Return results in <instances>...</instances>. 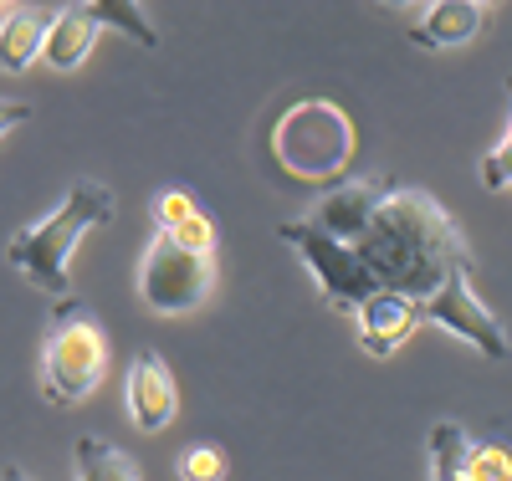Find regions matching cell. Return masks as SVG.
Returning a JSON list of instances; mask_svg holds the SVG:
<instances>
[{"instance_id": "6da1fadb", "label": "cell", "mask_w": 512, "mask_h": 481, "mask_svg": "<svg viewBox=\"0 0 512 481\" xmlns=\"http://www.w3.org/2000/svg\"><path fill=\"white\" fill-rule=\"evenodd\" d=\"M354 251L379 282V292H400L420 302V313L425 302H436L451 287V277L472 272V251H466L451 210L415 185H395L384 195L374 226Z\"/></svg>"}, {"instance_id": "7a4b0ae2", "label": "cell", "mask_w": 512, "mask_h": 481, "mask_svg": "<svg viewBox=\"0 0 512 481\" xmlns=\"http://www.w3.org/2000/svg\"><path fill=\"white\" fill-rule=\"evenodd\" d=\"M113 215V190L98 185V180H77L41 221L21 226L11 241H6V261L36 287L57 302L72 297V256L82 246L93 226H103Z\"/></svg>"}, {"instance_id": "3957f363", "label": "cell", "mask_w": 512, "mask_h": 481, "mask_svg": "<svg viewBox=\"0 0 512 481\" xmlns=\"http://www.w3.org/2000/svg\"><path fill=\"white\" fill-rule=\"evenodd\" d=\"M108 374V328L93 318L88 302H57L47 338H41V400L47 405H82L93 400V389H103Z\"/></svg>"}, {"instance_id": "277c9868", "label": "cell", "mask_w": 512, "mask_h": 481, "mask_svg": "<svg viewBox=\"0 0 512 481\" xmlns=\"http://www.w3.org/2000/svg\"><path fill=\"white\" fill-rule=\"evenodd\" d=\"M272 154L292 180L308 185H333L354 159V123L349 113L328 98H303L292 103L277 128H272Z\"/></svg>"}, {"instance_id": "5b68a950", "label": "cell", "mask_w": 512, "mask_h": 481, "mask_svg": "<svg viewBox=\"0 0 512 481\" xmlns=\"http://www.w3.org/2000/svg\"><path fill=\"white\" fill-rule=\"evenodd\" d=\"M134 287H139V302L159 318L195 313L210 302V292H216V256H200V251H185L175 241L154 236L139 256Z\"/></svg>"}, {"instance_id": "8992f818", "label": "cell", "mask_w": 512, "mask_h": 481, "mask_svg": "<svg viewBox=\"0 0 512 481\" xmlns=\"http://www.w3.org/2000/svg\"><path fill=\"white\" fill-rule=\"evenodd\" d=\"M282 241L308 261V272L318 277V292H323L328 308H354V313H359L369 297H379V282L369 277V267L359 261L354 246H338V241L318 236V231L303 226V221L282 226Z\"/></svg>"}, {"instance_id": "52a82bcc", "label": "cell", "mask_w": 512, "mask_h": 481, "mask_svg": "<svg viewBox=\"0 0 512 481\" xmlns=\"http://www.w3.org/2000/svg\"><path fill=\"white\" fill-rule=\"evenodd\" d=\"M425 323H436V328H446V333L466 338V343L482 348V354H487V359H497V364L512 354L507 328L492 318V308L472 292V272L451 277V287H446L436 302H425Z\"/></svg>"}, {"instance_id": "ba28073f", "label": "cell", "mask_w": 512, "mask_h": 481, "mask_svg": "<svg viewBox=\"0 0 512 481\" xmlns=\"http://www.w3.org/2000/svg\"><path fill=\"white\" fill-rule=\"evenodd\" d=\"M395 185L390 180H354V185H333L318 195V205L303 215V226H313L318 236L338 241V246H359L364 231L374 226V215Z\"/></svg>"}, {"instance_id": "9c48e42d", "label": "cell", "mask_w": 512, "mask_h": 481, "mask_svg": "<svg viewBox=\"0 0 512 481\" xmlns=\"http://www.w3.org/2000/svg\"><path fill=\"white\" fill-rule=\"evenodd\" d=\"M123 405H128V420L139 430H164L169 420L180 415V384H175V369H169L154 348H139L128 359V374H123Z\"/></svg>"}, {"instance_id": "30bf717a", "label": "cell", "mask_w": 512, "mask_h": 481, "mask_svg": "<svg viewBox=\"0 0 512 481\" xmlns=\"http://www.w3.org/2000/svg\"><path fill=\"white\" fill-rule=\"evenodd\" d=\"M487 16H492V6H477V0H436V6L415 11L405 36L425 52H446V47H466L487 26Z\"/></svg>"}, {"instance_id": "8fae6325", "label": "cell", "mask_w": 512, "mask_h": 481, "mask_svg": "<svg viewBox=\"0 0 512 481\" xmlns=\"http://www.w3.org/2000/svg\"><path fill=\"white\" fill-rule=\"evenodd\" d=\"M149 215H154V236L175 241L185 251H200V256H216V221H210L205 205H195V195L159 190L154 205H149Z\"/></svg>"}, {"instance_id": "7c38bea8", "label": "cell", "mask_w": 512, "mask_h": 481, "mask_svg": "<svg viewBox=\"0 0 512 481\" xmlns=\"http://www.w3.org/2000/svg\"><path fill=\"white\" fill-rule=\"evenodd\" d=\"M420 323H425L420 302H410V297H400V292H379V297H369L364 308H359V343L369 348L374 359H384V354H395V348H400Z\"/></svg>"}, {"instance_id": "4fadbf2b", "label": "cell", "mask_w": 512, "mask_h": 481, "mask_svg": "<svg viewBox=\"0 0 512 481\" xmlns=\"http://www.w3.org/2000/svg\"><path fill=\"white\" fill-rule=\"evenodd\" d=\"M98 36H103L98 6H62L57 21H52V31H47V47H41V62L57 67V72H77L82 62L93 57Z\"/></svg>"}, {"instance_id": "5bb4252c", "label": "cell", "mask_w": 512, "mask_h": 481, "mask_svg": "<svg viewBox=\"0 0 512 481\" xmlns=\"http://www.w3.org/2000/svg\"><path fill=\"white\" fill-rule=\"evenodd\" d=\"M52 21L57 11H41V6H11L0 16V72H26L31 62H41Z\"/></svg>"}, {"instance_id": "9a60e30c", "label": "cell", "mask_w": 512, "mask_h": 481, "mask_svg": "<svg viewBox=\"0 0 512 481\" xmlns=\"http://www.w3.org/2000/svg\"><path fill=\"white\" fill-rule=\"evenodd\" d=\"M77 481H144L139 461L123 446L103 441V435H82L77 441Z\"/></svg>"}, {"instance_id": "2e32d148", "label": "cell", "mask_w": 512, "mask_h": 481, "mask_svg": "<svg viewBox=\"0 0 512 481\" xmlns=\"http://www.w3.org/2000/svg\"><path fill=\"white\" fill-rule=\"evenodd\" d=\"M466 451H472V435L456 420H436L431 425V481H461Z\"/></svg>"}, {"instance_id": "e0dca14e", "label": "cell", "mask_w": 512, "mask_h": 481, "mask_svg": "<svg viewBox=\"0 0 512 481\" xmlns=\"http://www.w3.org/2000/svg\"><path fill=\"white\" fill-rule=\"evenodd\" d=\"M461 481H512V451L502 441H472Z\"/></svg>"}, {"instance_id": "ac0fdd59", "label": "cell", "mask_w": 512, "mask_h": 481, "mask_svg": "<svg viewBox=\"0 0 512 481\" xmlns=\"http://www.w3.org/2000/svg\"><path fill=\"white\" fill-rule=\"evenodd\" d=\"M93 6H98L103 26H113V31H123V36H134L139 47H159V31L144 21V6H134V0H93Z\"/></svg>"}, {"instance_id": "d6986e66", "label": "cell", "mask_w": 512, "mask_h": 481, "mask_svg": "<svg viewBox=\"0 0 512 481\" xmlns=\"http://www.w3.org/2000/svg\"><path fill=\"white\" fill-rule=\"evenodd\" d=\"M175 471H180V481H226L231 466H226L221 446H190V451H180Z\"/></svg>"}, {"instance_id": "ffe728a7", "label": "cell", "mask_w": 512, "mask_h": 481, "mask_svg": "<svg viewBox=\"0 0 512 481\" xmlns=\"http://www.w3.org/2000/svg\"><path fill=\"white\" fill-rule=\"evenodd\" d=\"M482 185L487 190H512V123H507V134L497 139V149L482 159Z\"/></svg>"}, {"instance_id": "44dd1931", "label": "cell", "mask_w": 512, "mask_h": 481, "mask_svg": "<svg viewBox=\"0 0 512 481\" xmlns=\"http://www.w3.org/2000/svg\"><path fill=\"white\" fill-rule=\"evenodd\" d=\"M31 118V103H16V98H0V139L11 134V128H21Z\"/></svg>"}, {"instance_id": "7402d4cb", "label": "cell", "mask_w": 512, "mask_h": 481, "mask_svg": "<svg viewBox=\"0 0 512 481\" xmlns=\"http://www.w3.org/2000/svg\"><path fill=\"white\" fill-rule=\"evenodd\" d=\"M0 481H31L26 471H16V466H6V471H0Z\"/></svg>"}, {"instance_id": "603a6c76", "label": "cell", "mask_w": 512, "mask_h": 481, "mask_svg": "<svg viewBox=\"0 0 512 481\" xmlns=\"http://www.w3.org/2000/svg\"><path fill=\"white\" fill-rule=\"evenodd\" d=\"M6 11H11V6H0V16H6Z\"/></svg>"}]
</instances>
